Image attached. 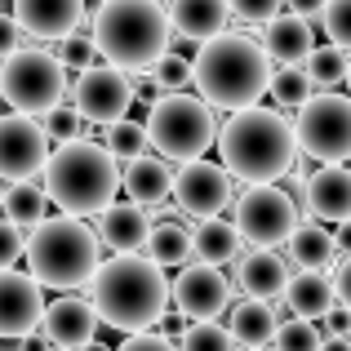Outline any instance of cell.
<instances>
[{
  "label": "cell",
  "mask_w": 351,
  "mask_h": 351,
  "mask_svg": "<svg viewBox=\"0 0 351 351\" xmlns=\"http://www.w3.org/2000/svg\"><path fill=\"white\" fill-rule=\"evenodd\" d=\"M218 156H223V173L240 178L249 187H276V178L298 165V147H293L289 120L271 107H249L232 112L227 125L214 138Z\"/></svg>",
  "instance_id": "1"
},
{
  "label": "cell",
  "mask_w": 351,
  "mask_h": 351,
  "mask_svg": "<svg viewBox=\"0 0 351 351\" xmlns=\"http://www.w3.org/2000/svg\"><path fill=\"white\" fill-rule=\"evenodd\" d=\"M191 80H196L200 103L209 112L214 107L218 112H249L267 94L271 62H267V53L258 49V40L249 32H223L214 40L196 45Z\"/></svg>",
  "instance_id": "2"
},
{
  "label": "cell",
  "mask_w": 351,
  "mask_h": 351,
  "mask_svg": "<svg viewBox=\"0 0 351 351\" xmlns=\"http://www.w3.org/2000/svg\"><path fill=\"white\" fill-rule=\"evenodd\" d=\"M94 289V316L103 325L120 329V334H152L169 311V280L165 271H156L143 254L129 258H107L89 280Z\"/></svg>",
  "instance_id": "3"
},
{
  "label": "cell",
  "mask_w": 351,
  "mask_h": 351,
  "mask_svg": "<svg viewBox=\"0 0 351 351\" xmlns=\"http://www.w3.org/2000/svg\"><path fill=\"white\" fill-rule=\"evenodd\" d=\"M89 40L103 53L107 67L125 71V76L152 71L173 49L169 18H165V5H156V0H107L103 9H94Z\"/></svg>",
  "instance_id": "4"
},
{
  "label": "cell",
  "mask_w": 351,
  "mask_h": 351,
  "mask_svg": "<svg viewBox=\"0 0 351 351\" xmlns=\"http://www.w3.org/2000/svg\"><path fill=\"white\" fill-rule=\"evenodd\" d=\"M40 178H45V187H40L45 200L58 205L62 218H80V223H85V214H103L120 191L116 160L89 138L53 147Z\"/></svg>",
  "instance_id": "5"
},
{
  "label": "cell",
  "mask_w": 351,
  "mask_h": 351,
  "mask_svg": "<svg viewBox=\"0 0 351 351\" xmlns=\"http://www.w3.org/2000/svg\"><path fill=\"white\" fill-rule=\"evenodd\" d=\"M27 258V276L36 280V289H85L94 280V271L103 267V249H98V236L89 223L80 218H45L27 232L23 245Z\"/></svg>",
  "instance_id": "6"
},
{
  "label": "cell",
  "mask_w": 351,
  "mask_h": 351,
  "mask_svg": "<svg viewBox=\"0 0 351 351\" xmlns=\"http://www.w3.org/2000/svg\"><path fill=\"white\" fill-rule=\"evenodd\" d=\"M147 147H156V160L165 165H191L205 160V152L218 138V120L196 94H165L156 107H147Z\"/></svg>",
  "instance_id": "7"
},
{
  "label": "cell",
  "mask_w": 351,
  "mask_h": 351,
  "mask_svg": "<svg viewBox=\"0 0 351 351\" xmlns=\"http://www.w3.org/2000/svg\"><path fill=\"white\" fill-rule=\"evenodd\" d=\"M62 94H67V71L53 53L23 45L14 58L0 62V98L14 107V116L40 120L49 107L62 103Z\"/></svg>",
  "instance_id": "8"
},
{
  "label": "cell",
  "mask_w": 351,
  "mask_h": 351,
  "mask_svg": "<svg viewBox=\"0 0 351 351\" xmlns=\"http://www.w3.org/2000/svg\"><path fill=\"white\" fill-rule=\"evenodd\" d=\"M289 129H293L298 156L316 160V169H347V156H351V98L347 94H316Z\"/></svg>",
  "instance_id": "9"
},
{
  "label": "cell",
  "mask_w": 351,
  "mask_h": 351,
  "mask_svg": "<svg viewBox=\"0 0 351 351\" xmlns=\"http://www.w3.org/2000/svg\"><path fill=\"white\" fill-rule=\"evenodd\" d=\"M298 205L285 187H245L236 196V236L249 240L258 249H271V245H285L289 232L298 227Z\"/></svg>",
  "instance_id": "10"
},
{
  "label": "cell",
  "mask_w": 351,
  "mask_h": 351,
  "mask_svg": "<svg viewBox=\"0 0 351 351\" xmlns=\"http://www.w3.org/2000/svg\"><path fill=\"white\" fill-rule=\"evenodd\" d=\"M71 107H76L80 120H89V129H107L129 116L134 85H129L125 71L107 67V62H94L89 71H80L76 89H71Z\"/></svg>",
  "instance_id": "11"
},
{
  "label": "cell",
  "mask_w": 351,
  "mask_h": 351,
  "mask_svg": "<svg viewBox=\"0 0 351 351\" xmlns=\"http://www.w3.org/2000/svg\"><path fill=\"white\" fill-rule=\"evenodd\" d=\"M169 196L178 200L182 214H191L196 223H209L232 205V178L214 160H191V165H178Z\"/></svg>",
  "instance_id": "12"
},
{
  "label": "cell",
  "mask_w": 351,
  "mask_h": 351,
  "mask_svg": "<svg viewBox=\"0 0 351 351\" xmlns=\"http://www.w3.org/2000/svg\"><path fill=\"white\" fill-rule=\"evenodd\" d=\"M169 302H178L182 320L205 325V320H218L232 307V280H227L223 271H214V267H205V263H187L178 271V280L169 285Z\"/></svg>",
  "instance_id": "13"
},
{
  "label": "cell",
  "mask_w": 351,
  "mask_h": 351,
  "mask_svg": "<svg viewBox=\"0 0 351 351\" xmlns=\"http://www.w3.org/2000/svg\"><path fill=\"white\" fill-rule=\"evenodd\" d=\"M49 138L27 116H0V182H32L49 160Z\"/></svg>",
  "instance_id": "14"
},
{
  "label": "cell",
  "mask_w": 351,
  "mask_h": 351,
  "mask_svg": "<svg viewBox=\"0 0 351 351\" xmlns=\"http://www.w3.org/2000/svg\"><path fill=\"white\" fill-rule=\"evenodd\" d=\"M45 293L27 271H0V338L5 343H23L40 329Z\"/></svg>",
  "instance_id": "15"
},
{
  "label": "cell",
  "mask_w": 351,
  "mask_h": 351,
  "mask_svg": "<svg viewBox=\"0 0 351 351\" xmlns=\"http://www.w3.org/2000/svg\"><path fill=\"white\" fill-rule=\"evenodd\" d=\"M40 338L49 343L53 351H80L85 343L98 338V316L85 298L76 293H62V298L45 302L40 311Z\"/></svg>",
  "instance_id": "16"
},
{
  "label": "cell",
  "mask_w": 351,
  "mask_h": 351,
  "mask_svg": "<svg viewBox=\"0 0 351 351\" xmlns=\"http://www.w3.org/2000/svg\"><path fill=\"white\" fill-rule=\"evenodd\" d=\"M14 27L36 40H67L71 32H80L85 23V5L80 0H18L9 9Z\"/></svg>",
  "instance_id": "17"
},
{
  "label": "cell",
  "mask_w": 351,
  "mask_h": 351,
  "mask_svg": "<svg viewBox=\"0 0 351 351\" xmlns=\"http://www.w3.org/2000/svg\"><path fill=\"white\" fill-rule=\"evenodd\" d=\"M285 280H289V267L271 249H249L245 258H236V285L232 289H240L249 302H276L285 293Z\"/></svg>",
  "instance_id": "18"
},
{
  "label": "cell",
  "mask_w": 351,
  "mask_h": 351,
  "mask_svg": "<svg viewBox=\"0 0 351 351\" xmlns=\"http://www.w3.org/2000/svg\"><path fill=\"white\" fill-rule=\"evenodd\" d=\"M254 40H258V49L267 53V62H276V67H302V62H307V53L316 49L311 27L302 23V18H293L289 9H285L276 23H267Z\"/></svg>",
  "instance_id": "19"
},
{
  "label": "cell",
  "mask_w": 351,
  "mask_h": 351,
  "mask_svg": "<svg viewBox=\"0 0 351 351\" xmlns=\"http://www.w3.org/2000/svg\"><path fill=\"white\" fill-rule=\"evenodd\" d=\"M165 18H169V32H178V40H187V45L214 40L232 23L227 18V0H173L165 9Z\"/></svg>",
  "instance_id": "20"
},
{
  "label": "cell",
  "mask_w": 351,
  "mask_h": 351,
  "mask_svg": "<svg viewBox=\"0 0 351 351\" xmlns=\"http://www.w3.org/2000/svg\"><path fill=\"white\" fill-rule=\"evenodd\" d=\"M307 209L316 218L311 223L320 227H347L351 218V173L347 169H316L307 178Z\"/></svg>",
  "instance_id": "21"
},
{
  "label": "cell",
  "mask_w": 351,
  "mask_h": 351,
  "mask_svg": "<svg viewBox=\"0 0 351 351\" xmlns=\"http://www.w3.org/2000/svg\"><path fill=\"white\" fill-rule=\"evenodd\" d=\"M147 232H152V223H147V209L129 205V200H120V205H107L103 214H98V245L116 249V258H129L143 249Z\"/></svg>",
  "instance_id": "22"
},
{
  "label": "cell",
  "mask_w": 351,
  "mask_h": 351,
  "mask_svg": "<svg viewBox=\"0 0 351 351\" xmlns=\"http://www.w3.org/2000/svg\"><path fill=\"white\" fill-rule=\"evenodd\" d=\"M120 187L129 191V205L156 209V205H165V200H169L173 169L165 160H156V156H143V160H134L125 173H120Z\"/></svg>",
  "instance_id": "23"
},
{
  "label": "cell",
  "mask_w": 351,
  "mask_h": 351,
  "mask_svg": "<svg viewBox=\"0 0 351 351\" xmlns=\"http://www.w3.org/2000/svg\"><path fill=\"white\" fill-rule=\"evenodd\" d=\"M276 307L271 302H249V298H240L236 307H232V320H227V334H232V343L236 351H263L267 343L276 338Z\"/></svg>",
  "instance_id": "24"
},
{
  "label": "cell",
  "mask_w": 351,
  "mask_h": 351,
  "mask_svg": "<svg viewBox=\"0 0 351 351\" xmlns=\"http://www.w3.org/2000/svg\"><path fill=\"white\" fill-rule=\"evenodd\" d=\"M285 249H289V263L298 267V271L325 276L329 267L338 263V254H334V232H329V227H320V223H298V227L289 232V240H285Z\"/></svg>",
  "instance_id": "25"
},
{
  "label": "cell",
  "mask_w": 351,
  "mask_h": 351,
  "mask_svg": "<svg viewBox=\"0 0 351 351\" xmlns=\"http://www.w3.org/2000/svg\"><path fill=\"white\" fill-rule=\"evenodd\" d=\"M285 307L293 311V320H325L334 311V289H329V276H316V271H298L285 280Z\"/></svg>",
  "instance_id": "26"
},
{
  "label": "cell",
  "mask_w": 351,
  "mask_h": 351,
  "mask_svg": "<svg viewBox=\"0 0 351 351\" xmlns=\"http://www.w3.org/2000/svg\"><path fill=\"white\" fill-rule=\"evenodd\" d=\"M236 258H240V236L227 218L196 223V232H191V263H205V267H214V271H223Z\"/></svg>",
  "instance_id": "27"
},
{
  "label": "cell",
  "mask_w": 351,
  "mask_h": 351,
  "mask_svg": "<svg viewBox=\"0 0 351 351\" xmlns=\"http://www.w3.org/2000/svg\"><path fill=\"white\" fill-rule=\"evenodd\" d=\"M143 258L165 271V267H187L191 263V232L182 223H152V232L143 240Z\"/></svg>",
  "instance_id": "28"
},
{
  "label": "cell",
  "mask_w": 351,
  "mask_h": 351,
  "mask_svg": "<svg viewBox=\"0 0 351 351\" xmlns=\"http://www.w3.org/2000/svg\"><path fill=\"white\" fill-rule=\"evenodd\" d=\"M0 209H5V223L18 227V232H32L36 223H45V209H49V200H45V191L36 187V182H5V191H0Z\"/></svg>",
  "instance_id": "29"
},
{
  "label": "cell",
  "mask_w": 351,
  "mask_h": 351,
  "mask_svg": "<svg viewBox=\"0 0 351 351\" xmlns=\"http://www.w3.org/2000/svg\"><path fill=\"white\" fill-rule=\"evenodd\" d=\"M94 138H103V152L112 156V160H125V165H134V160H143V152H147V134H143V125L138 120H116V125H107V129H89V143Z\"/></svg>",
  "instance_id": "30"
},
{
  "label": "cell",
  "mask_w": 351,
  "mask_h": 351,
  "mask_svg": "<svg viewBox=\"0 0 351 351\" xmlns=\"http://www.w3.org/2000/svg\"><path fill=\"white\" fill-rule=\"evenodd\" d=\"M267 94H271V103L280 107V116H285V112H302V107L316 98V89H311V80H307L302 67H271ZM276 107H271V112H276Z\"/></svg>",
  "instance_id": "31"
},
{
  "label": "cell",
  "mask_w": 351,
  "mask_h": 351,
  "mask_svg": "<svg viewBox=\"0 0 351 351\" xmlns=\"http://www.w3.org/2000/svg\"><path fill=\"white\" fill-rule=\"evenodd\" d=\"M307 80H311V89H325V94H338V85L347 80V71H351V58H347V49H334V45H316V49L307 53Z\"/></svg>",
  "instance_id": "32"
},
{
  "label": "cell",
  "mask_w": 351,
  "mask_h": 351,
  "mask_svg": "<svg viewBox=\"0 0 351 351\" xmlns=\"http://www.w3.org/2000/svg\"><path fill=\"white\" fill-rule=\"evenodd\" d=\"M36 125H40V134L49 138V143H76L80 134H85V120L76 116V107L71 103H58V107H49V112H45L40 120H36Z\"/></svg>",
  "instance_id": "33"
},
{
  "label": "cell",
  "mask_w": 351,
  "mask_h": 351,
  "mask_svg": "<svg viewBox=\"0 0 351 351\" xmlns=\"http://www.w3.org/2000/svg\"><path fill=\"white\" fill-rule=\"evenodd\" d=\"M58 67L62 71H89L98 62V49H94V40H89V32H71L67 40H58Z\"/></svg>",
  "instance_id": "34"
},
{
  "label": "cell",
  "mask_w": 351,
  "mask_h": 351,
  "mask_svg": "<svg viewBox=\"0 0 351 351\" xmlns=\"http://www.w3.org/2000/svg\"><path fill=\"white\" fill-rule=\"evenodd\" d=\"M173 351H236V343L218 320H205V325H191Z\"/></svg>",
  "instance_id": "35"
},
{
  "label": "cell",
  "mask_w": 351,
  "mask_h": 351,
  "mask_svg": "<svg viewBox=\"0 0 351 351\" xmlns=\"http://www.w3.org/2000/svg\"><path fill=\"white\" fill-rule=\"evenodd\" d=\"M147 76L156 80V89H160V94H182V89H187V80H191V58H182V53H165V58L156 62Z\"/></svg>",
  "instance_id": "36"
},
{
  "label": "cell",
  "mask_w": 351,
  "mask_h": 351,
  "mask_svg": "<svg viewBox=\"0 0 351 351\" xmlns=\"http://www.w3.org/2000/svg\"><path fill=\"white\" fill-rule=\"evenodd\" d=\"M276 351H320V329L307 320H280L271 338Z\"/></svg>",
  "instance_id": "37"
},
{
  "label": "cell",
  "mask_w": 351,
  "mask_h": 351,
  "mask_svg": "<svg viewBox=\"0 0 351 351\" xmlns=\"http://www.w3.org/2000/svg\"><path fill=\"white\" fill-rule=\"evenodd\" d=\"M316 23L325 27V36H329L334 49H347V45H351V5H347V0H329V5H320Z\"/></svg>",
  "instance_id": "38"
},
{
  "label": "cell",
  "mask_w": 351,
  "mask_h": 351,
  "mask_svg": "<svg viewBox=\"0 0 351 351\" xmlns=\"http://www.w3.org/2000/svg\"><path fill=\"white\" fill-rule=\"evenodd\" d=\"M285 14V0H240V5H227V18H236L240 27H267Z\"/></svg>",
  "instance_id": "39"
},
{
  "label": "cell",
  "mask_w": 351,
  "mask_h": 351,
  "mask_svg": "<svg viewBox=\"0 0 351 351\" xmlns=\"http://www.w3.org/2000/svg\"><path fill=\"white\" fill-rule=\"evenodd\" d=\"M23 245H27V236L0 218V271H14V263L23 258Z\"/></svg>",
  "instance_id": "40"
},
{
  "label": "cell",
  "mask_w": 351,
  "mask_h": 351,
  "mask_svg": "<svg viewBox=\"0 0 351 351\" xmlns=\"http://www.w3.org/2000/svg\"><path fill=\"white\" fill-rule=\"evenodd\" d=\"M18 49H23V32L14 27V18H9V14H0V62L14 58Z\"/></svg>",
  "instance_id": "41"
},
{
  "label": "cell",
  "mask_w": 351,
  "mask_h": 351,
  "mask_svg": "<svg viewBox=\"0 0 351 351\" xmlns=\"http://www.w3.org/2000/svg\"><path fill=\"white\" fill-rule=\"evenodd\" d=\"M116 351H173V343H165L160 334H129Z\"/></svg>",
  "instance_id": "42"
},
{
  "label": "cell",
  "mask_w": 351,
  "mask_h": 351,
  "mask_svg": "<svg viewBox=\"0 0 351 351\" xmlns=\"http://www.w3.org/2000/svg\"><path fill=\"white\" fill-rule=\"evenodd\" d=\"M347 329H351V311L347 307H334L325 316V334H320V338H347Z\"/></svg>",
  "instance_id": "43"
},
{
  "label": "cell",
  "mask_w": 351,
  "mask_h": 351,
  "mask_svg": "<svg viewBox=\"0 0 351 351\" xmlns=\"http://www.w3.org/2000/svg\"><path fill=\"white\" fill-rule=\"evenodd\" d=\"M320 351H351L347 338H320Z\"/></svg>",
  "instance_id": "44"
},
{
  "label": "cell",
  "mask_w": 351,
  "mask_h": 351,
  "mask_svg": "<svg viewBox=\"0 0 351 351\" xmlns=\"http://www.w3.org/2000/svg\"><path fill=\"white\" fill-rule=\"evenodd\" d=\"M0 191H5V182H0Z\"/></svg>",
  "instance_id": "45"
}]
</instances>
